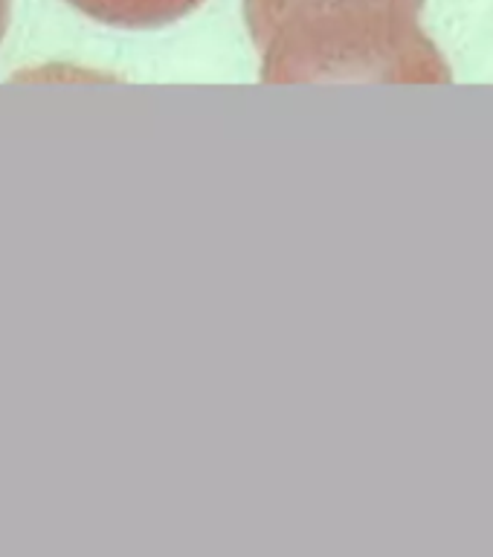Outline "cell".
Listing matches in <instances>:
<instances>
[{
  "mask_svg": "<svg viewBox=\"0 0 493 557\" xmlns=\"http://www.w3.org/2000/svg\"><path fill=\"white\" fill-rule=\"evenodd\" d=\"M421 9L424 0H244V21L264 85H451Z\"/></svg>",
  "mask_w": 493,
  "mask_h": 557,
  "instance_id": "6da1fadb",
  "label": "cell"
},
{
  "mask_svg": "<svg viewBox=\"0 0 493 557\" xmlns=\"http://www.w3.org/2000/svg\"><path fill=\"white\" fill-rule=\"evenodd\" d=\"M82 15L96 24L120 26V29H157L174 24L204 3V0H67Z\"/></svg>",
  "mask_w": 493,
  "mask_h": 557,
  "instance_id": "7a4b0ae2",
  "label": "cell"
},
{
  "mask_svg": "<svg viewBox=\"0 0 493 557\" xmlns=\"http://www.w3.org/2000/svg\"><path fill=\"white\" fill-rule=\"evenodd\" d=\"M9 7H12V0H0V41H3V35H7Z\"/></svg>",
  "mask_w": 493,
  "mask_h": 557,
  "instance_id": "3957f363",
  "label": "cell"
}]
</instances>
